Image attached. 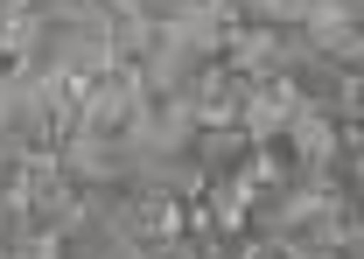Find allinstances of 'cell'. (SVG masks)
Returning <instances> with one entry per match:
<instances>
[{
  "mask_svg": "<svg viewBox=\"0 0 364 259\" xmlns=\"http://www.w3.org/2000/svg\"><path fill=\"white\" fill-rule=\"evenodd\" d=\"M238 259H301V245L280 238V231H252V238L238 245Z\"/></svg>",
  "mask_w": 364,
  "mask_h": 259,
  "instance_id": "cell-1",
  "label": "cell"
}]
</instances>
